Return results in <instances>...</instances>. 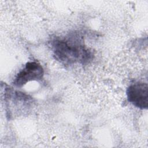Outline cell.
Returning a JSON list of instances; mask_svg holds the SVG:
<instances>
[{
    "instance_id": "7a4b0ae2",
    "label": "cell",
    "mask_w": 148,
    "mask_h": 148,
    "mask_svg": "<svg viewBox=\"0 0 148 148\" xmlns=\"http://www.w3.org/2000/svg\"><path fill=\"white\" fill-rule=\"evenodd\" d=\"M43 75L44 69L39 63L36 61L28 62L17 73L13 84L16 87H21L29 82L40 80Z\"/></svg>"
},
{
    "instance_id": "3957f363",
    "label": "cell",
    "mask_w": 148,
    "mask_h": 148,
    "mask_svg": "<svg viewBox=\"0 0 148 148\" xmlns=\"http://www.w3.org/2000/svg\"><path fill=\"white\" fill-rule=\"evenodd\" d=\"M126 92L129 102L138 108L147 109L148 85L147 83L135 82L128 86Z\"/></svg>"
},
{
    "instance_id": "6da1fadb",
    "label": "cell",
    "mask_w": 148,
    "mask_h": 148,
    "mask_svg": "<svg viewBox=\"0 0 148 148\" xmlns=\"http://www.w3.org/2000/svg\"><path fill=\"white\" fill-rule=\"evenodd\" d=\"M50 45L56 59L65 65L76 63L84 65L93 58L92 51L77 32L70 33L64 37L56 36L51 40Z\"/></svg>"
}]
</instances>
